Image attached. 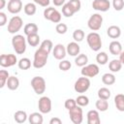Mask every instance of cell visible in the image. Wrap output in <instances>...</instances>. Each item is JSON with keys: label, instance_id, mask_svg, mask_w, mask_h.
I'll return each instance as SVG.
<instances>
[{"label": "cell", "instance_id": "6da1fadb", "mask_svg": "<svg viewBox=\"0 0 124 124\" xmlns=\"http://www.w3.org/2000/svg\"><path fill=\"white\" fill-rule=\"evenodd\" d=\"M48 52L44 50L43 48L39 47L36 51H35V54H34V60H33V67L36 68V69H41L43 68L46 64V61H47V58H48Z\"/></svg>", "mask_w": 124, "mask_h": 124}, {"label": "cell", "instance_id": "7a4b0ae2", "mask_svg": "<svg viewBox=\"0 0 124 124\" xmlns=\"http://www.w3.org/2000/svg\"><path fill=\"white\" fill-rule=\"evenodd\" d=\"M26 39L22 35H15L12 39V45L17 54H22L26 50Z\"/></svg>", "mask_w": 124, "mask_h": 124}, {"label": "cell", "instance_id": "3957f363", "mask_svg": "<svg viewBox=\"0 0 124 124\" xmlns=\"http://www.w3.org/2000/svg\"><path fill=\"white\" fill-rule=\"evenodd\" d=\"M86 40H87L88 46H90V48L93 51H98L102 47V40L98 33H96V32L89 33L86 37Z\"/></svg>", "mask_w": 124, "mask_h": 124}, {"label": "cell", "instance_id": "277c9868", "mask_svg": "<svg viewBox=\"0 0 124 124\" xmlns=\"http://www.w3.org/2000/svg\"><path fill=\"white\" fill-rule=\"evenodd\" d=\"M31 86L36 94L41 95L46 91V80L42 77H34L31 79Z\"/></svg>", "mask_w": 124, "mask_h": 124}, {"label": "cell", "instance_id": "5b68a950", "mask_svg": "<svg viewBox=\"0 0 124 124\" xmlns=\"http://www.w3.org/2000/svg\"><path fill=\"white\" fill-rule=\"evenodd\" d=\"M89 87H90V80L87 77H83V76L81 78H78L74 85L75 91L78 93H84L89 89Z\"/></svg>", "mask_w": 124, "mask_h": 124}, {"label": "cell", "instance_id": "8992f818", "mask_svg": "<svg viewBox=\"0 0 124 124\" xmlns=\"http://www.w3.org/2000/svg\"><path fill=\"white\" fill-rule=\"evenodd\" d=\"M23 25V21H22V18L18 16H13L10 21H9V24H8V31L9 33L11 34H16V32H18L21 27Z\"/></svg>", "mask_w": 124, "mask_h": 124}, {"label": "cell", "instance_id": "52a82bcc", "mask_svg": "<svg viewBox=\"0 0 124 124\" xmlns=\"http://www.w3.org/2000/svg\"><path fill=\"white\" fill-rule=\"evenodd\" d=\"M69 115L74 124H80L83 120L82 116V108L80 106H76L72 109H69Z\"/></svg>", "mask_w": 124, "mask_h": 124}, {"label": "cell", "instance_id": "ba28073f", "mask_svg": "<svg viewBox=\"0 0 124 124\" xmlns=\"http://www.w3.org/2000/svg\"><path fill=\"white\" fill-rule=\"evenodd\" d=\"M102 23H103V16L100 14H93L87 21L88 27L93 31L99 30L102 26Z\"/></svg>", "mask_w": 124, "mask_h": 124}, {"label": "cell", "instance_id": "9c48e42d", "mask_svg": "<svg viewBox=\"0 0 124 124\" xmlns=\"http://www.w3.org/2000/svg\"><path fill=\"white\" fill-rule=\"evenodd\" d=\"M17 62L16 56L15 54H1L0 56V65L3 68H8L14 66Z\"/></svg>", "mask_w": 124, "mask_h": 124}, {"label": "cell", "instance_id": "30bf717a", "mask_svg": "<svg viewBox=\"0 0 124 124\" xmlns=\"http://www.w3.org/2000/svg\"><path fill=\"white\" fill-rule=\"evenodd\" d=\"M99 67L96 64H89V65H85L82 67L81 69V75L83 77H87V78H93L95 76H97L99 74Z\"/></svg>", "mask_w": 124, "mask_h": 124}, {"label": "cell", "instance_id": "8fae6325", "mask_svg": "<svg viewBox=\"0 0 124 124\" xmlns=\"http://www.w3.org/2000/svg\"><path fill=\"white\" fill-rule=\"evenodd\" d=\"M38 107H39V110L42 113H48L51 110V100L46 97H41L39 99V103H38Z\"/></svg>", "mask_w": 124, "mask_h": 124}, {"label": "cell", "instance_id": "7c38bea8", "mask_svg": "<svg viewBox=\"0 0 124 124\" xmlns=\"http://www.w3.org/2000/svg\"><path fill=\"white\" fill-rule=\"evenodd\" d=\"M92 7L96 11L107 12L110 7V3L108 0H94L92 2Z\"/></svg>", "mask_w": 124, "mask_h": 124}, {"label": "cell", "instance_id": "4fadbf2b", "mask_svg": "<svg viewBox=\"0 0 124 124\" xmlns=\"http://www.w3.org/2000/svg\"><path fill=\"white\" fill-rule=\"evenodd\" d=\"M22 9L21 0H10L8 2V11L11 14H18Z\"/></svg>", "mask_w": 124, "mask_h": 124}, {"label": "cell", "instance_id": "5bb4252c", "mask_svg": "<svg viewBox=\"0 0 124 124\" xmlns=\"http://www.w3.org/2000/svg\"><path fill=\"white\" fill-rule=\"evenodd\" d=\"M52 53H53V56L55 59L57 60H62L65 58L66 56V53H67V50L65 48V46L62 45V44H57L53 50H52Z\"/></svg>", "mask_w": 124, "mask_h": 124}, {"label": "cell", "instance_id": "9a60e30c", "mask_svg": "<svg viewBox=\"0 0 124 124\" xmlns=\"http://www.w3.org/2000/svg\"><path fill=\"white\" fill-rule=\"evenodd\" d=\"M66 50H67V53L71 56H78L79 54V51H80V47L78 46V44L77 42H72V43H69L67 47H66Z\"/></svg>", "mask_w": 124, "mask_h": 124}, {"label": "cell", "instance_id": "2e32d148", "mask_svg": "<svg viewBox=\"0 0 124 124\" xmlns=\"http://www.w3.org/2000/svg\"><path fill=\"white\" fill-rule=\"evenodd\" d=\"M100 116L99 112L95 109L89 110L87 112V123L88 124H100Z\"/></svg>", "mask_w": 124, "mask_h": 124}, {"label": "cell", "instance_id": "e0dca14e", "mask_svg": "<svg viewBox=\"0 0 124 124\" xmlns=\"http://www.w3.org/2000/svg\"><path fill=\"white\" fill-rule=\"evenodd\" d=\"M109 52L112 55H119L122 52V46L118 41H112L109 44Z\"/></svg>", "mask_w": 124, "mask_h": 124}, {"label": "cell", "instance_id": "ac0fdd59", "mask_svg": "<svg viewBox=\"0 0 124 124\" xmlns=\"http://www.w3.org/2000/svg\"><path fill=\"white\" fill-rule=\"evenodd\" d=\"M107 33H108V36L111 39H117L120 37L121 35V30L118 26L116 25H111L108 28L107 30Z\"/></svg>", "mask_w": 124, "mask_h": 124}, {"label": "cell", "instance_id": "d6986e66", "mask_svg": "<svg viewBox=\"0 0 124 124\" xmlns=\"http://www.w3.org/2000/svg\"><path fill=\"white\" fill-rule=\"evenodd\" d=\"M7 87L10 89V90H16L19 86V80L16 77L13 76V77H9L8 80H7V83H6Z\"/></svg>", "mask_w": 124, "mask_h": 124}, {"label": "cell", "instance_id": "ffe728a7", "mask_svg": "<svg viewBox=\"0 0 124 124\" xmlns=\"http://www.w3.org/2000/svg\"><path fill=\"white\" fill-rule=\"evenodd\" d=\"M28 120L31 124H42L44 119H43V115L42 112H33L29 115Z\"/></svg>", "mask_w": 124, "mask_h": 124}, {"label": "cell", "instance_id": "44dd1931", "mask_svg": "<svg viewBox=\"0 0 124 124\" xmlns=\"http://www.w3.org/2000/svg\"><path fill=\"white\" fill-rule=\"evenodd\" d=\"M23 32L26 36L31 35V34H37L38 33V26L35 23H27L23 28Z\"/></svg>", "mask_w": 124, "mask_h": 124}, {"label": "cell", "instance_id": "7402d4cb", "mask_svg": "<svg viewBox=\"0 0 124 124\" xmlns=\"http://www.w3.org/2000/svg\"><path fill=\"white\" fill-rule=\"evenodd\" d=\"M114 104H115L116 108L119 111H124V95L117 94L114 97Z\"/></svg>", "mask_w": 124, "mask_h": 124}, {"label": "cell", "instance_id": "603a6c76", "mask_svg": "<svg viewBox=\"0 0 124 124\" xmlns=\"http://www.w3.org/2000/svg\"><path fill=\"white\" fill-rule=\"evenodd\" d=\"M121 67H122V63H121V61L119 59H113L108 64V68L112 73L119 72L121 70Z\"/></svg>", "mask_w": 124, "mask_h": 124}, {"label": "cell", "instance_id": "cb8c5ba5", "mask_svg": "<svg viewBox=\"0 0 124 124\" xmlns=\"http://www.w3.org/2000/svg\"><path fill=\"white\" fill-rule=\"evenodd\" d=\"M14 118L15 121L17 123H24L27 120V114L24 110H17L14 114Z\"/></svg>", "mask_w": 124, "mask_h": 124}, {"label": "cell", "instance_id": "d4e9b609", "mask_svg": "<svg viewBox=\"0 0 124 124\" xmlns=\"http://www.w3.org/2000/svg\"><path fill=\"white\" fill-rule=\"evenodd\" d=\"M26 41L27 43L31 46H37L40 43V36L37 34H31V35H28L27 38H26Z\"/></svg>", "mask_w": 124, "mask_h": 124}, {"label": "cell", "instance_id": "484cf974", "mask_svg": "<svg viewBox=\"0 0 124 124\" xmlns=\"http://www.w3.org/2000/svg\"><path fill=\"white\" fill-rule=\"evenodd\" d=\"M102 81L106 85H111L115 82V77L113 74H109V73L104 74L102 77Z\"/></svg>", "mask_w": 124, "mask_h": 124}, {"label": "cell", "instance_id": "4316f807", "mask_svg": "<svg viewBox=\"0 0 124 124\" xmlns=\"http://www.w3.org/2000/svg\"><path fill=\"white\" fill-rule=\"evenodd\" d=\"M87 62H88V57L86 56V54H78L75 59V63L78 67L85 66L87 64Z\"/></svg>", "mask_w": 124, "mask_h": 124}, {"label": "cell", "instance_id": "83f0119b", "mask_svg": "<svg viewBox=\"0 0 124 124\" xmlns=\"http://www.w3.org/2000/svg\"><path fill=\"white\" fill-rule=\"evenodd\" d=\"M17 65H18V68L21 70H28L31 67V61L29 58L23 57L17 62Z\"/></svg>", "mask_w": 124, "mask_h": 124}, {"label": "cell", "instance_id": "f1b7e54d", "mask_svg": "<svg viewBox=\"0 0 124 124\" xmlns=\"http://www.w3.org/2000/svg\"><path fill=\"white\" fill-rule=\"evenodd\" d=\"M96 108L100 111H106L108 108V103L107 100H103V99H99L98 101H96Z\"/></svg>", "mask_w": 124, "mask_h": 124}, {"label": "cell", "instance_id": "f546056e", "mask_svg": "<svg viewBox=\"0 0 124 124\" xmlns=\"http://www.w3.org/2000/svg\"><path fill=\"white\" fill-rule=\"evenodd\" d=\"M24 13L27 15V16H33L35 15L36 11H37V8H36V5L34 3H27L24 7Z\"/></svg>", "mask_w": 124, "mask_h": 124}, {"label": "cell", "instance_id": "4dcf8cb0", "mask_svg": "<svg viewBox=\"0 0 124 124\" xmlns=\"http://www.w3.org/2000/svg\"><path fill=\"white\" fill-rule=\"evenodd\" d=\"M98 97L99 99H103V100H108L110 97V91L109 89L106 88V87H102L98 90Z\"/></svg>", "mask_w": 124, "mask_h": 124}, {"label": "cell", "instance_id": "1f68e13d", "mask_svg": "<svg viewBox=\"0 0 124 124\" xmlns=\"http://www.w3.org/2000/svg\"><path fill=\"white\" fill-rule=\"evenodd\" d=\"M96 61H97L98 64H100V65H105V64H107V62L108 61V54H107L106 52L101 51V52H99V53L97 54V56H96Z\"/></svg>", "mask_w": 124, "mask_h": 124}, {"label": "cell", "instance_id": "d6a6232c", "mask_svg": "<svg viewBox=\"0 0 124 124\" xmlns=\"http://www.w3.org/2000/svg\"><path fill=\"white\" fill-rule=\"evenodd\" d=\"M62 14L63 16H65L66 17H71L74 14H75V11L73 10V8L69 5V3H66L63 5L62 7Z\"/></svg>", "mask_w": 124, "mask_h": 124}, {"label": "cell", "instance_id": "836d02e7", "mask_svg": "<svg viewBox=\"0 0 124 124\" xmlns=\"http://www.w3.org/2000/svg\"><path fill=\"white\" fill-rule=\"evenodd\" d=\"M8 78H9V73H8V71L1 70L0 71V88H3L6 85Z\"/></svg>", "mask_w": 124, "mask_h": 124}, {"label": "cell", "instance_id": "e575fe53", "mask_svg": "<svg viewBox=\"0 0 124 124\" xmlns=\"http://www.w3.org/2000/svg\"><path fill=\"white\" fill-rule=\"evenodd\" d=\"M76 102H77V105H78V106L86 107V106L89 104V99H88V97H86V96H84V95H79V96L77 97Z\"/></svg>", "mask_w": 124, "mask_h": 124}, {"label": "cell", "instance_id": "d590c367", "mask_svg": "<svg viewBox=\"0 0 124 124\" xmlns=\"http://www.w3.org/2000/svg\"><path fill=\"white\" fill-rule=\"evenodd\" d=\"M73 38L76 42H81L83 39H84V32L81 30V29H77L74 31L73 33Z\"/></svg>", "mask_w": 124, "mask_h": 124}, {"label": "cell", "instance_id": "8d00e7d4", "mask_svg": "<svg viewBox=\"0 0 124 124\" xmlns=\"http://www.w3.org/2000/svg\"><path fill=\"white\" fill-rule=\"evenodd\" d=\"M52 46H53V45H52V42H51L50 40H45V41H43V42L41 43V46H40L41 48H43L44 50L47 51L48 53L51 51Z\"/></svg>", "mask_w": 124, "mask_h": 124}, {"label": "cell", "instance_id": "74e56055", "mask_svg": "<svg viewBox=\"0 0 124 124\" xmlns=\"http://www.w3.org/2000/svg\"><path fill=\"white\" fill-rule=\"evenodd\" d=\"M58 67H59V69H60L61 71H68V70L71 69L72 64H71V62L68 61V60H61V62H59Z\"/></svg>", "mask_w": 124, "mask_h": 124}, {"label": "cell", "instance_id": "f35d334b", "mask_svg": "<svg viewBox=\"0 0 124 124\" xmlns=\"http://www.w3.org/2000/svg\"><path fill=\"white\" fill-rule=\"evenodd\" d=\"M69 5L73 8V10L75 11V13L78 12L80 10V7H81V3L79 0H70L69 2Z\"/></svg>", "mask_w": 124, "mask_h": 124}, {"label": "cell", "instance_id": "ab89813d", "mask_svg": "<svg viewBox=\"0 0 124 124\" xmlns=\"http://www.w3.org/2000/svg\"><path fill=\"white\" fill-rule=\"evenodd\" d=\"M49 20L52 21L53 23H59L60 20H61V14H60L57 10H55V11L52 13V15H51Z\"/></svg>", "mask_w": 124, "mask_h": 124}, {"label": "cell", "instance_id": "60d3db41", "mask_svg": "<svg viewBox=\"0 0 124 124\" xmlns=\"http://www.w3.org/2000/svg\"><path fill=\"white\" fill-rule=\"evenodd\" d=\"M112 6L115 11H121L124 8V0H112Z\"/></svg>", "mask_w": 124, "mask_h": 124}, {"label": "cell", "instance_id": "b9f144b4", "mask_svg": "<svg viewBox=\"0 0 124 124\" xmlns=\"http://www.w3.org/2000/svg\"><path fill=\"white\" fill-rule=\"evenodd\" d=\"M55 30L58 34H65L68 30V27L65 23H58L55 27Z\"/></svg>", "mask_w": 124, "mask_h": 124}, {"label": "cell", "instance_id": "7bdbcfd3", "mask_svg": "<svg viewBox=\"0 0 124 124\" xmlns=\"http://www.w3.org/2000/svg\"><path fill=\"white\" fill-rule=\"evenodd\" d=\"M55 10H56V9H55V8H52V7L46 8V9H45V11H44V16H45V18H46V19H47V20H49V18H50V16H51V15H52V13H53Z\"/></svg>", "mask_w": 124, "mask_h": 124}, {"label": "cell", "instance_id": "ee69618b", "mask_svg": "<svg viewBox=\"0 0 124 124\" xmlns=\"http://www.w3.org/2000/svg\"><path fill=\"white\" fill-rule=\"evenodd\" d=\"M77 106V102H76V100H74V99H67L66 101H65V108L69 110V109H72L73 108H75Z\"/></svg>", "mask_w": 124, "mask_h": 124}, {"label": "cell", "instance_id": "f6af8a7d", "mask_svg": "<svg viewBox=\"0 0 124 124\" xmlns=\"http://www.w3.org/2000/svg\"><path fill=\"white\" fill-rule=\"evenodd\" d=\"M7 22V16L5 13L0 12V26H4Z\"/></svg>", "mask_w": 124, "mask_h": 124}, {"label": "cell", "instance_id": "bcb514c9", "mask_svg": "<svg viewBox=\"0 0 124 124\" xmlns=\"http://www.w3.org/2000/svg\"><path fill=\"white\" fill-rule=\"evenodd\" d=\"M34 2L42 7H46L49 5V0H34Z\"/></svg>", "mask_w": 124, "mask_h": 124}, {"label": "cell", "instance_id": "7dc6e473", "mask_svg": "<svg viewBox=\"0 0 124 124\" xmlns=\"http://www.w3.org/2000/svg\"><path fill=\"white\" fill-rule=\"evenodd\" d=\"M61 123H62V121L58 117H53L49 120V124H61Z\"/></svg>", "mask_w": 124, "mask_h": 124}, {"label": "cell", "instance_id": "c3c4849f", "mask_svg": "<svg viewBox=\"0 0 124 124\" xmlns=\"http://www.w3.org/2000/svg\"><path fill=\"white\" fill-rule=\"evenodd\" d=\"M52 2L54 4V6H56V7H60L65 4V0H52Z\"/></svg>", "mask_w": 124, "mask_h": 124}, {"label": "cell", "instance_id": "681fc988", "mask_svg": "<svg viewBox=\"0 0 124 124\" xmlns=\"http://www.w3.org/2000/svg\"><path fill=\"white\" fill-rule=\"evenodd\" d=\"M119 60L121 61L122 64H124V51H122V52L119 54Z\"/></svg>", "mask_w": 124, "mask_h": 124}, {"label": "cell", "instance_id": "f907efd6", "mask_svg": "<svg viewBox=\"0 0 124 124\" xmlns=\"http://www.w3.org/2000/svg\"><path fill=\"white\" fill-rule=\"evenodd\" d=\"M5 5H6V1L5 0H0V10L4 9Z\"/></svg>", "mask_w": 124, "mask_h": 124}]
</instances>
